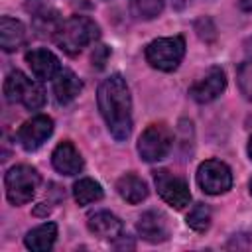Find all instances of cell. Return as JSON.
Returning <instances> with one entry per match:
<instances>
[{
  "label": "cell",
  "mask_w": 252,
  "mask_h": 252,
  "mask_svg": "<svg viewBox=\"0 0 252 252\" xmlns=\"http://www.w3.org/2000/svg\"><path fill=\"white\" fill-rule=\"evenodd\" d=\"M98 110L108 126V132L118 140H126L132 132V98L122 75H110L98 85Z\"/></svg>",
  "instance_id": "6da1fadb"
},
{
  "label": "cell",
  "mask_w": 252,
  "mask_h": 252,
  "mask_svg": "<svg viewBox=\"0 0 252 252\" xmlns=\"http://www.w3.org/2000/svg\"><path fill=\"white\" fill-rule=\"evenodd\" d=\"M98 37V26L87 16H71L53 33L55 43L69 55H77Z\"/></svg>",
  "instance_id": "7a4b0ae2"
},
{
  "label": "cell",
  "mask_w": 252,
  "mask_h": 252,
  "mask_svg": "<svg viewBox=\"0 0 252 252\" xmlns=\"http://www.w3.org/2000/svg\"><path fill=\"white\" fill-rule=\"evenodd\" d=\"M39 183H41V177L32 165H26V163L14 165L8 169V173L4 177L6 197L16 207L26 205L35 197Z\"/></svg>",
  "instance_id": "3957f363"
},
{
  "label": "cell",
  "mask_w": 252,
  "mask_h": 252,
  "mask_svg": "<svg viewBox=\"0 0 252 252\" xmlns=\"http://www.w3.org/2000/svg\"><path fill=\"white\" fill-rule=\"evenodd\" d=\"M4 94L8 102H20L30 110H37L45 104V91L37 81H32L22 71H10L4 81Z\"/></svg>",
  "instance_id": "277c9868"
},
{
  "label": "cell",
  "mask_w": 252,
  "mask_h": 252,
  "mask_svg": "<svg viewBox=\"0 0 252 252\" xmlns=\"http://www.w3.org/2000/svg\"><path fill=\"white\" fill-rule=\"evenodd\" d=\"M185 55V39L181 35L159 37L146 45V61L159 71H173Z\"/></svg>",
  "instance_id": "5b68a950"
},
{
  "label": "cell",
  "mask_w": 252,
  "mask_h": 252,
  "mask_svg": "<svg viewBox=\"0 0 252 252\" xmlns=\"http://www.w3.org/2000/svg\"><path fill=\"white\" fill-rule=\"evenodd\" d=\"M171 130L165 124H150L138 140V154L144 161H159L171 152Z\"/></svg>",
  "instance_id": "8992f818"
},
{
  "label": "cell",
  "mask_w": 252,
  "mask_h": 252,
  "mask_svg": "<svg viewBox=\"0 0 252 252\" xmlns=\"http://www.w3.org/2000/svg\"><path fill=\"white\" fill-rule=\"evenodd\" d=\"M197 183L207 195H220L232 187V171L220 159H207L197 169Z\"/></svg>",
  "instance_id": "52a82bcc"
},
{
  "label": "cell",
  "mask_w": 252,
  "mask_h": 252,
  "mask_svg": "<svg viewBox=\"0 0 252 252\" xmlns=\"http://www.w3.org/2000/svg\"><path fill=\"white\" fill-rule=\"evenodd\" d=\"M154 181H156V189L159 197L167 205L175 209H183L191 203V191L183 177L173 175L167 169H159V171H154Z\"/></svg>",
  "instance_id": "ba28073f"
},
{
  "label": "cell",
  "mask_w": 252,
  "mask_h": 252,
  "mask_svg": "<svg viewBox=\"0 0 252 252\" xmlns=\"http://www.w3.org/2000/svg\"><path fill=\"white\" fill-rule=\"evenodd\" d=\"M51 134H53V120L47 114H37L20 126L16 140L26 152H35Z\"/></svg>",
  "instance_id": "9c48e42d"
},
{
  "label": "cell",
  "mask_w": 252,
  "mask_h": 252,
  "mask_svg": "<svg viewBox=\"0 0 252 252\" xmlns=\"http://www.w3.org/2000/svg\"><path fill=\"white\" fill-rule=\"evenodd\" d=\"M226 87V75L220 67H211L205 77H201L191 89H189V94L193 100L205 104V102H211L215 100Z\"/></svg>",
  "instance_id": "30bf717a"
},
{
  "label": "cell",
  "mask_w": 252,
  "mask_h": 252,
  "mask_svg": "<svg viewBox=\"0 0 252 252\" xmlns=\"http://www.w3.org/2000/svg\"><path fill=\"white\" fill-rule=\"evenodd\" d=\"M136 228H138V234L152 244H158V242H163L169 238L167 217L159 211H146L140 217Z\"/></svg>",
  "instance_id": "8fae6325"
},
{
  "label": "cell",
  "mask_w": 252,
  "mask_h": 252,
  "mask_svg": "<svg viewBox=\"0 0 252 252\" xmlns=\"http://www.w3.org/2000/svg\"><path fill=\"white\" fill-rule=\"evenodd\" d=\"M26 63L30 65L32 73L39 81L53 79L59 73V69H61L59 67V59L49 49H43V47H37V49L28 51L26 53Z\"/></svg>",
  "instance_id": "7c38bea8"
},
{
  "label": "cell",
  "mask_w": 252,
  "mask_h": 252,
  "mask_svg": "<svg viewBox=\"0 0 252 252\" xmlns=\"http://www.w3.org/2000/svg\"><path fill=\"white\" fill-rule=\"evenodd\" d=\"M51 163L61 175H77L83 169V158L79 150L71 142H61L53 154H51Z\"/></svg>",
  "instance_id": "4fadbf2b"
},
{
  "label": "cell",
  "mask_w": 252,
  "mask_h": 252,
  "mask_svg": "<svg viewBox=\"0 0 252 252\" xmlns=\"http://www.w3.org/2000/svg\"><path fill=\"white\" fill-rule=\"evenodd\" d=\"M87 226L94 236L106 238V240H116L118 236H122V228H124L122 220L108 211H96L89 215Z\"/></svg>",
  "instance_id": "5bb4252c"
},
{
  "label": "cell",
  "mask_w": 252,
  "mask_h": 252,
  "mask_svg": "<svg viewBox=\"0 0 252 252\" xmlns=\"http://www.w3.org/2000/svg\"><path fill=\"white\" fill-rule=\"evenodd\" d=\"M83 83L71 69H59V73L53 77V94L59 104H69L77 98L81 93Z\"/></svg>",
  "instance_id": "9a60e30c"
},
{
  "label": "cell",
  "mask_w": 252,
  "mask_h": 252,
  "mask_svg": "<svg viewBox=\"0 0 252 252\" xmlns=\"http://www.w3.org/2000/svg\"><path fill=\"white\" fill-rule=\"evenodd\" d=\"M26 41V26L10 16L0 18V45L4 51H16Z\"/></svg>",
  "instance_id": "2e32d148"
},
{
  "label": "cell",
  "mask_w": 252,
  "mask_h": 252,
  "mask_svg": "<svg viewBox=\"0 0 252 252\" xmlns=\"http://www.w3.org/2000/svg\"><path fill=\"white\" fill-rule=\"evenodd\" d=\"M116 191L130 205H138V203H142L148 197V185H146V181L140 179L134 173H124L116 181Z\"/></svg>",
  "instance_id": "e0dca14e"
},
{
  "label": "cell",
  "mask_w": 252,
  "mask_h": 252,
  "mask_svg": "<svg viewBox=\"0 0 252 252\" xmlns=\"http://www.w3.org/2000/svg\"><path fill=\"white\" fill-rule=\"evenodd\" d=\"M55 238H57V224L55 222H43L26 234L24 244H26V248H30L33 252H45L53 246Z\"/></svg>",
  "instance_id": "ac0fdd59"
},
{
  "label": "cell",
  "mask_w": 252,
  "mask_h": 252,
  "mask_svg": "<svg viewBox=\"0 0 252 252\" xmlns=\"http://www.w3.org/2000/svg\"><path fill=\"white\" fill-rule=\"evenodd\" d=\"M73 197L79 205H89V203H94V201H100L102 199V187L91 179V177H83L79 181H75L73 185Z\"/></svg>",
  "instance_id": "d6986e66"
},
{
  "label": "cell",
  "mask_w": 252,
  "mask_h": 252,
  "mask_svg": "<svg viewBox=\"0 0 252 252\" xmlns=\"http://www.w3.org/2000/svg\"><path fill=\"white\" fill-rule=\"evenodd\" d=\"M128 2L132 14L140 20H152L159 16L163 10V0H128Z\"/></svg>",
  "instance_id": "ffe728a7"
},
{
  "label": "cell",
  "mask_w": 252,
  "mask_h": 252,
  "mask_svg": "<svg viewBox=\"0 0 252 252\" xmlns=\"http://www.w3.org/2000/svg\"><path fill=\"white\" fill-rule=\"evenodd\" d=\"M187 224L197 232H205L211 226V209L205 203H197L187 215Z\"/></svg>",
  "instance_id": "44dd1931"
},
{
  "label": "cell",
  "mask_w": 252,
  "mask_h": 252,
  "mask_svg": "<svg viewBox=\"0 0 252 252\" xmlns=\"http://www.w3.org/2000/svg\"><path fill=\"white\" fill-rule=\"evenodd\" d=\"M236 79H238V87H240V93L244 94V98L252 100V59H246L238 65Z\"/></svg>",
  "instance_id": "7402d4cb"
},
{
  "label": "cell",
  "mask_w": 252,
  "mask_h": 252,
  "mask_svg": "<svg viewBox=\"0 0 252 252\" xmlns=\"http://www.w3.org/2000/svg\"><path fill=\"white\" fill-rule=\"evenodd\" d=\"M108 53H110V49L106 47V45H98V47H94V51H93V67H96V69H102L104 67V63H106V57H108Z\"/></svg>",
  "instance_id": "603a6c76"
},
{
  "label": "cell",
  "mask_w": 252,
  "mask_h": 252,
  "mask_svg": "<svg viewBox=\"0 0 252 252\" xmlns=\"http://www.w3.org/2000/svg\"><path fill=\"white\" fill-rule=\"evenodd\" d=\"M189 4H193V0H171V6H173L175 10H183V8H187Z\"/></svg>",
  "instance_id": "cb8c5ba5"
},
{
  "label": "cell",
  "mask_w": 252,
  "mask_h": 252,
  "mask_svg": "<svg viewBox=\"0 0 252 252\" xmlns=\"http://www.w3.org/2000/svg\"><path fill=\"white\" fill-rule=\"evenodd\" d=\"M238 6L244 12H252V0H238Z\"/></svg>",
  "instance_id": "d4e9b609"
},
{
  "label": "cell",
  "mask_w": 252,
  "mask_h": 252,
  "mask_svg": "<svg viewBox=\"0 0 252 252\" xmlns=\"http://www.w3.org/2000/svg\"><path fill=\"white\" fill-rule=\"evenodd\" d=\"M248 156H250V159H252V136H250V140H248Z\"/></svg>",
  "instance_id": "484cf974"
},
{
  "label": "cell",
  "mask_w": 252,
  "mask_h": 252,
  "mask_svg": "<svg viewBox=\"0 0 252 252\" xmlns=\"http://www.w3.org/2000/svg\"><path fill=\"white\" fill-rule=\"evenodd\" d=\"M250 195H252V179H250Z\"/></svg>",
  "instance_id": "4316f807"
}]
</instances>
